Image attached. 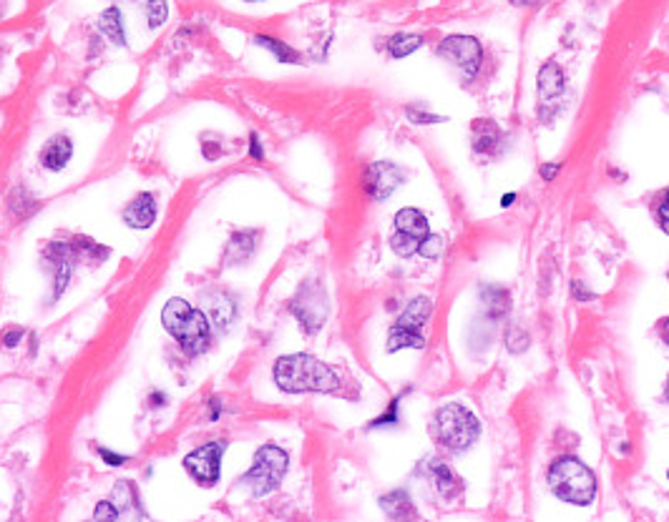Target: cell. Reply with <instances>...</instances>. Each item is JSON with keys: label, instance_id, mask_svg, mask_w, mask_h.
Returning <instances> with one entry per match:
<instances>
[{"label": "cell", "instance_id": "cell-36", "mask_svg": "<svg viewBox=\"0 0 669 522\" xmlns=\"http://www.w3.org/2000/svg\"><path fill=\"white\" fill-rule=\"evenodd\" d=\"M514 5H539L541 0H511Z\"/></svg>", "mask_w": 669, "mask_h": 522}, {"label": "cell", "instance_id": "cell-30", "mask_svg": "<svg viewBox=\"0 0 669 522\" xmlns=\"http://www.w3.org/2000/svg\"><path fill=\"white\" fill-rule=\"evenodd\" d=\"M96 452H98V457H101L108 467H122V464H126V460H129L126 455H116V452H111V449L106 448H98Z\"/></svg>", "mask_w": 669, "mask_h": 522}, {"label": "cell", "instance_id": "cell-33", "mask_svg": "<svg viewBox=\"0 0 669 522\" xmlns=\"http://www.w3.org/2000/svg\"><path fill=\"white\" fill-rule=\"evenodd\" d=\"M249 153H252V159H262L264 153H262V146H259V141H257V136L252 134V138H249Z\"/></svg>", "mask_w": 669, "mask_h": 522}, {"label": "cell", "instance_id": "cell-5", "mask_svg": "<svg viewBox=\"0 0 669 522\" xmlns=\"http://www.w3.org/2000/svg\"><path fill=\"white\" fill-rule=\"evenodd\" d=\"M289 470V455L279 445H262L255 452L252 467L244 472L240 482L249 490L252 497H267L274 493Z\"/></svg>", "mask_w": 669, "mask_h": 522}, {"label": "cell", "instance_id": "cell-32", "mask_svg": "<svg viewBox=\"0 0 669 522\" xmlns=\"http://www.w3.org/2000/svg\"><path fill=\"white\" fill-rule=\"evenodd\" d=\"M559 168H562L559 164H544V166H541V179L554 181V176L559 174Z\"/></svg>", "mask_w": 669, "mask_h": 522}, {"label": "cell", "instance_id": "cell-7", "mask_svg": "<svg viewBox=\"0 0 669 522\" xmlns=\"http://www.w3.org/2000/svg\"><path fill=\"white\" fill-rule=\"evenodd\" d=\"M227 442L212 440L201 448L192 449L182 460L184 472L197 482L199 487H214L222 478V457H224Z\"/></svg>", "mask_w": 669, "mask_h": 522}, {"label": "cell", "instance_id": "cell-9", "mask_svg": "<svg viewBox=\"0 0 669 522\" xmlns=\"http://www.w3.org/2000/svg\"><path fill=\"white\" fill-rule=\"evenodd\" d=\"M289 312L295 314V319L300 322V327L307 334H315L327 316V301H325V292L319 284H304L300 289V294L292 299Z\"/></svg>", "mask_w": 669, "mask_h": 522}, {"label": "cell", "instance_id": "cell-12", "mask_svg": "<svg viewBox=\"0 0 669 522\" xmlns=\"http://www.w3.org/2000/svg\"><path fill=\"white\" fill-rule=\"evenodd\" d=\"M156 214H159V204H156V196L152 191H141L137 194L122 211L123 224L129 229H137V231H146L156 224Z\"/></svg>", "mask_w": 669, "mask_h": 522}, {"label": "cell", "instance_id": "cell-6", "mask_svg": "<svg viewBox=\"0 0 669 522\" xmlns=\"http://www.w3.org/2000/svg\"><path fill=\"white\" fill-rule=\"evenodd\" d=\"M433 316V299L415 297L408 301V307L400 312L396 324L390 327L388 334V352H400V349H423L426 347V327Z\"/></svg>", "mask_w": 669, "mask_h": 522}, {"label": "cell", "instance_id": "cell-25", "mask_svg": "<svg viewBox=\"0 0 669 522\" xmlns=\"http://www.w3.org/2000/svg\"><path fill=\"white\" fill-rule=\"evenodd\" d=\"M443 252H445V239H443L441 234H428L426 239L421 241V249H418V254L426 256L428 261L441 259Z\"/></svg>", "mask_w": 669, "mask_h": 522}, {"label": "cell", "instance_id": "cell-14", "mask_svg": "<svg viewBox=\"0 0 669 522\" xmlns=\"http://www.w3.org/2000/svg\"><path fill=\"white\" fill-rule=\"evenodd\" d=\"M503 141H506V136H503V131L496 126V123H493V121H488V119L473 121L471 146L476 153H481V156H496V153H501Z\"/></svg>", "mask_w": 669, "mask_h": 522}, {"label": "cell", "instance_id": "cell-29", "mask_svg": "<svg viewBox=\"0 0 669 522\" xmlns=\"http://www.w3.org/2000/svg\"><path fill=\"white\" fill-rule=\"evenodd\" d=\"M93 518L96 520H116V518H122V512H119V508H114V503H101L98 508L93 510Z\"/></svg>", "mask_w": 669, "mask_h": 522}, {"label": "cell", "instance_id": "cell-4", "mask_svg": "<svg viewBox=\"0 0 669 522\" xmlns=\"http://www.w3.org/2000/svg\"><path fill=\"white\" fill-rule=\"evenodd\" d=\"M548 490L556 495L562 503L589 508L596 500V475L577 457H559L548 467Z\"/></svg>", "mask_w": 669, "mask_h": 522}, {"label": "cell", "instance_id": "cell-23", "mask_svg": "<svg viewBox=\"0 0 669 522\" xmlns=\"http://www.w3.org/2000/svg\"><path fill=\"white\" fill-rule=\"evenodd\" d=\"M255 43L262 45L264 51H270L274 58L279 60V63H300V53H297L295 48H289L287 43H282V41L272 38V35H257V38H255Z\"/></svg>", "mask_w": 669, "mask_h": 522}, {"label": "cell", "instance_id": "cell-39", "mask_svg": "<svg viewBox=\"0 0 669 522\" xmlns=\"http://www.w3.org/2000/svg\"><path fill=\"white\" fill-rule=\"evenodd\" d=\"M665 397H667V402H669V379H667V387H665Z\"/></svg>", "mask_w": 669, "mask_h": 522}, {"label": "cell", "instance_id": "cell-22", "mask_svg": "<svg viewBox=\"0 0 669 522\" xmlns=\"http://www.w3.org/2000/svg\"><path fill=\"white\" fill-rule=\"evenodd\" d=\"M212 319L216 327L227 329L232 327L234 316H237V304L227 297V294H212Z\"/></svg>", "mask_w": 669, "mask_h": 522}, {"label": "cell", "instance_id": "cell-10", "mask_svg": "<svg viewBox=\"0 0 669 522\" xmlns=\"http://www.w3.org/2000/svg\"><path fill=\"white\" fill-rule=\"evenodd\" d=\"M43 259H46V267L51 271V284H53V301H59L66 292V286L74 277V269H76V249L74 244H66V241H51L43 252Z\"/></svg>", "mask_w": 669, "mask_h": 522}, {"label": "cell", "instance_id": "cell-19", "mask_svg": "<svg viewBox=\"0 0 669 522\" xmlns=\"http://www.w3.org/2000/svg\"><path fill=\"white\" fill-rule=\"evenodd\" d=\"M381 508L385 510L388 518L393 520H405V518H415L418 512L413 508L411 495L405 490H396V493H388L381 497Z\"/></svg>", "mask_w": 669, "mask_h": 522}, {"label": "cell", "instance_id": "cell-28", "mask_svg": "<svg viewBox=\"0 0 669 522\" xmlns=\"http://www.w3.org/2000/svg\"><path fill=\"white\" fill-rule=\"evenodd\" d=\"M657 226L665 231V234H669V191L665 194V199L659 201V206H657Z\"/></svg>", "mask_w": 669, "mask_h": 522}, {"label": "cell", "instance_id": "cell-24", "mask_svg": "<svg viewBox=\"0 0 669 522\" xmlns=\"http://www.w3.org/2000/svg\"><path fill=\"white\" fill-rule=\"evenodd\" d=\"M141 5V13L146 18L149 28H161L169 18V3L167 0H134Z\"/></svg>", "mask_w": 669, "mask_h": 522}, {"label": "cell", "instance_id": "cell-15", "mask_svg": "<svg viewBox=\"0 0 669 522\" xmlns=\"http://www.w3.org/2000/svg\"><path fill=\"white\" fill-rule=\"evenodd\" d=\"M428 478H430L436 493L441 495L443 500H453V497L463 493V479L453 472V467H448L441 460H430V464H428Z\"/></svg>", "mask_w": 669, "mask_h": 522}, {"label": "cell", "instance_id": "cell-35", "mask_svg": "<svg viewBox=\"0 0 669 522\" xmlns=\"http://www.w3.org/2000/svg\"><path fill=\"white\" fill-rule=\"evenodd\" d=\"M659 331H662V339L669 344V316H667V319H662V324H659Z\"/></svg>", "mask_w": 669, "mask_h": 522}, {"label": "cell", "instance_id": "cell-11", "mask_svg": "<svg viewBox=\"0 0 669 522\" xmlns=\"http://www.w3.org/2000/svg\"><path fill=\"white\" fill-rule=\"evenodd\" d=\"M405 181V171L393 161H375L363 174V189L373 201H388Z\"/></svg>", "mask_w": 669, "mask_h": 522}, {"label": "cell", "instance_id": "cell-8", "mask_svg": "<svg viewBox=\"0 0 669 522\" xmlns=\"http://www.w3.org/2000/svg\"><path fill=\"white\" fill-rule=\"evenodd\" d=\"M438 56L448 63H453L463 74V81L471 83L484 66V45L473 35H448L438 45Z\"/></svg>", "mask_w": 669, "mask_h": 522}, {"label": "cell", "instance_id": "cell-13", "mask_svg": "<svg viewBox=\"0 0 669 522\" xmlns=\"http://www.w3.org/2000/svg\"><path fill=\"white\" fill-rule=\"evenodd\" d=\"M74 159V138L66 134H56L48 138L38 151V164L48 174H59Z\"/></svg>", "mask_w": 669, "mask_h": 522}, {"label": "cell", "instance_id": "cell-37", "mask_svg": "<svg viewBox=\"0 0 669 522\" xmlns=\"http://www.w3.org/2000/svg\"><path fill=\"white\" fill-rule=\"evenodd\" d=\"M514 199H516V194L503 196V206H508V204H514Z\"/></svg>", "mask_w": 669, "mask_h": 522}, {"label": "cell", "instance_id": "cell-16", "mask_svg": "<svg viewBox=\"0 0 669 522\" xmlns=\"http://www.w3.org/2000/svg\"><path fill=\"white\" fill-rule=\"evenodd\" d=\"M566 90V81H563V71L556 66V63H548L541 68L539 74V104H541V111L547 105H554Z\"/></svg>", "mask_w": 669, "mask_h": 522}, {"label": "cell", "instance_id": "cell-27", "mask_svg": "<svg viewBox=\"0 0 669 522\" xmlns=\"http://www.w3.org/2000/svg\"><path fill=\"white\" fill-rule=\"evenodd\" d=\"M506 347L511 349V352H516V354H521L523 349H529V334L523 331V329H508L506 331Z\"/></svg>", "mask_w": 669, "mask_h": 522}, {"label": "cell", "instance_id": "cell-17", "mask_svg": "<svg viewBox=\"0 0 669 522\" xmlns=\"http://www.w3.org/2000/svg\"><path fill=\"white\" fill-rule=\"evenodd\" d=\"M393 224H396V231L400 234H405V237H411L418 244L426 239L428 234H430V226H428V216L421 209H415V206H405V209H400L396 214V219H393Z\"/></svg>", "mask_w": 669, "mask_h": 522}, {"label": "cell", "instance_id": "cell-18", "mask_svg": "<svg viewBox=\"0 0 669 522\" xmlns=\"http://www.w3.org/2000/svg\"><path fill=\"white\" fill-rule=\"evenodd\" d=\"M98 30H101L114 45L129 43V33H126L123 13L116 5H111V8H106L104 13L98 15Z\"/></svg>", "mask_w": 669, "mask_h": 522}, {"label": "cell", "instance_id": "cell-38", "mask_svg": "<svg viewBox=\"0 0 669 522\" xmlns=\"http://www.w3.org/2000/svg\"><path fill=\"white\" fill-rule=\"evenodd\" d=\"M237 3H242V5H257V3H264V0H237Z\"/></svg>", "mask_w": 669, "mask_h": 522}, {"label": "cell", "instance_id": "cell-21", "mask_svg": "<svg viewBox=\"0 0 669 522\" xmlns=\"http://www.w3.org/2000/svg\"><path fill=\"white\" fill-rule=\"evenodd\" d=\"M257 231H240L229 241V259L234 261H247L257 249Z\"/></svg>", "mask_w": 669, "mask_h": 522}, {"label": "cell", "instance_id": "cell-40", "mask_svg": "<svg viewBox=\"0 0 669 522\" xmlns=\"http://www.w3.org/2000/svg\"><path fill=\"white\" fill-rule=\"evenodd\" d=\"M667 479H669V470H667Z\"/></svg>", "mask_w": 669, "mask_h": 522}, {"label": "cell", "instance_id": "cell-34", "mask_svg": "<svg viewBox=\"0 0 669 522\" xmlns=\"http://www.w3.org/2000/svg\"><path fill=\"white\" fill-rule=\"evenodd\" d=\"M3 339H5V347H16V342L20 339V331H18V329H13V331H8V334H5Z\"/></svg>", "mask_w": 669, "mask_h": 522}, {"label": "cell", "instance_id": "cell-20", "mask_svg": "<svg viewBox=\"0 0 669 522\" xmlns=\"http://www.w3.org/2000/svg\"><path fill=\"white\" fill-rule=\"evenodd\" d=\"M421 45H423V35H418V33H396V35L388 38L385 48H388L390 58H405V56L415 53Z\"/></svg>", "mask_w": 669, "mask_h": 522}, {"label": "cell", "instance_id": "cell-2", "mask_svg": "<svg viewBox=\"0 0 669 522\" xmlns=\"http://www.w3.org/2000/svg\"><path fill=\"white\" fill-rule=\"evenodd\" d=\"M161 327L177 339L186 357H201L212 347V327L207 314L194 309L186 299H169L161 309Z\"/></svg>", "mask_w": 669, "mask_h": 522}, {"label": "cell", "instance_id": "cell-1", "mask_svg": "<svg viewBox=\"0 0 669 522\" xmlns=\"http://www.w3.org/2000/svg\"><path fill=\"white\" fill-rule=\"evenodd\" d=\"M272 382L285 394H307V392L334 394L342 389V377L334 367L304 352L277 359L272 367Z\"/></svg>", "mask_w": 669, "mask_h": 522}, {"label": "cell", "instance_id": "cell-26", "mask_svg": "<svg viewBox=\"0 0 669 522\" xmlns=\"http://www.w3.org/2000/svg\"><path fill=\"white\" fill-rule=\"evenodd\" d=\"M397 409H400V397H396V400L390 402V407H388V409L382 412L381 417L370 422V430H378V427H396L397 422H400V415H397Z\"/></svg>", "mask_w": 669, "mask_h": 522}, {"label": "cell", "instance_id": "cell-31", "mask_svg": "<svg viewBox=\"0 0 669 522\" xmlns=\"http://www.w3.org/2000/svg\"><path fill=\"white\" fill-rule=\"evenodd\" d=\"M408 116H411L415 123H441L443 116H433V113H421L415 108H408Z\"/></svg>", "mask_w": 669, "mask_h": 522}, {"label": "cell", "instance_id": "cell-3", "mask_svg": "<svg viewBox=\"0 0 669 522\" xmlns=\"http://www.w3.org/2000/svg\"><path fill=\"white\" fill-rule=\"evenodd\" d=\"M430 434L433 440L448 452H466L471 449L478 437H481V422L473 415L466 404L460 402H448L438 407V412L433 415V425H430Z\"/></svg>", "mask_w": 669, "mask_h": 522}]
</instances>
